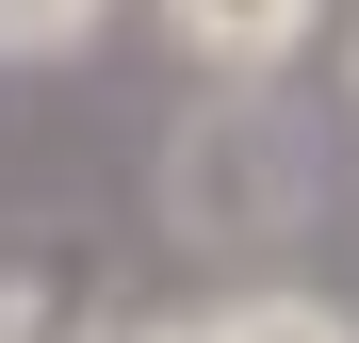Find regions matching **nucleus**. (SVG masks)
Listing matches in <instances>:
<instances>
[{
	"label": "nucleus",
	"instance_id": "nucleus-1",
	"mask_svg": "<svg viewBox=\"0 0 359 343\" xmlns=\"http://www.w3.org/2000/svg\"><path fill=\"white\" fill-rule=\"evenodd\" d=\"M163 213L196 229V246H278V229H294V163H278V131L245 98H212L196 131L163 147Z\"/></svg>",
	"mask_w": 359,
	"mask_h": 343
},
{
	"label": "nucleus",
	"instance_id": "nucleus-2",
	"mask_svg": "<svg viewBox=\"0 0 359 343\" xmlns=\"http://www.w3.org/2000/svg\"><path fill=\"white\" fill-rule=\"evenodd\" d=\"M180 66H212V82H278L294 49L327 33V0H147Z\"/></svg>",
	"mask_w": 359,
	"mask_h": 343
},
{
	"label": "nucleus",
	"instance_id": "nucleus-3",
	"mask_svg": "<svg viewBox=\"0 0 359 343\" xmlns=\"http://www.w3.org/2000/svg\"><path fill=\"white\" fill-rule=\"evenodd\" d=\"M212 343H359V311L311 295V278H245V295L212 311Z\"/></svg>",
	"mask_w": 359,
	"mask_h": 343
},
{
	"label": "nucleus",
	"instance_id": "nucleus-4",
	"mask_svg": "<svg viewBox=\"0 0 359 343\" xmlns=\"http://www.w3.org/2000/svg\"><path fill=\"white\" fill-rule=\"evenodd\" d=\"M114 33V0H0V66H66Z\"/></svg>",
	"mask_w": 359,
	"mask_h": 343
},
{
	"label": "nucleus",
	"instance_id": "nucleus-5",
	"mask_svg": "<svg viewBox=\"0 0 359 343\" xmlns=\"http://www.w3.org/2000/svg\"><path fill=\"white\" fill-rule=\"evenodd\" d=\"M0 343H66V327H49V295H33V278H0Z\"/></svg>",
	"mask_w": 359,
	"mask_h": 343
},
{
	"label": "nucleus",
	"instance_id": "nucleus-6",
	"mask_svg": "<svg viewBox=\"0 0 359 343\" xmlns=\"http://www.w3.org/2000/svg\"><path fill=\"white\" fill-rule=\"evenodd\" d=\"M98 343H212V311H147V327H98Z\"/></svg>",
	"mask_w": 359,
	"mask_h": 343
},
{
	"label": "nucleus",
	"instance_id": "nucleus-7",
	"mask_svg": "<svg viewBox=\"0 0 359 343\" xmlns=\"http://www.w3.org/2000/svg\"><path fill=\"white\" fill-rule=\"evenodd\" d=\"M343 82H359V49H343Z\"/></svg>",
	"mask_w": 359,
	"mask_h": 343
}]
</instances>
